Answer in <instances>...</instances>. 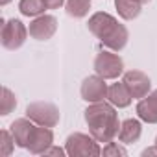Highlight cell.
<instances>
[{"instance_id":"1","label":"cell","mask_w":157,"mask_h":157,"mask_svg":"<svg viewBox=\"0 0 157 157\" xmlns=\"http://www.w3.org/2000/svg\"><path fill=\"white\" fill-rule=\"evenodd\" d=\"M85 122L89 126V133L98 142H111L120 131L118 115L111 102L109 104L105 102L91 104L85 109Z\"/></svg>"},{"instance_id":"2","label":"cell","mask_w":157,"mask_h":157,"mask_svg":"<svg viewBox=\"0 0 157 157\" xmlns=\"http://www.w3.org/2000/svg\"><path fill=\"white\" fill-rule=\"evenodd\" d=\"M87 28L96 39H100V43L104 46H107V48H111L115 52H120L128 44V39H129L128 28L124 24H120L113 15H109L105 11L94 13L89 19Z\"/></svg>"},{"instance_id":"3","label":"cell","mask_w":157,"mask_h":157,"mask_svg":"<svg viewBox=\"0 0 157 157\" xmlns=\"http://www.w3.org/2000/svg\"><path fill=\"white\" fill-rule=\"evenodd\" d=\"M65 150H67V155L70 157H96L102 153L98 140L93 135H85V133L68 135L65 142Z\"/></svg>"},{"instance_id":"4","label":"cell","mask_w":157,"mask_h":157,"mask_svg":"<svg viewBox=\"0 0 157 157\" xmlns=\"http://www.w3.org/2000/svg\"><path fill=\"white\" fill-rule=\"evenodd\" d=\"M26 117L37 126L54 128L59 124V109L50 102H33L26 107Z\"/></svg>"},{"instance_id":"5","label":"cell","mask_w":157,"mask_h":157,"mask_svg":"<svg viewBox=\"0 0 157 157\" xmlns=\"http://www.w3.org/2000/svg\"><path fill=\"white\" fill-rule=\"evenodd\" d=\"M94 72L104 80H117L124 72V61L113 52H100L94 57Z\"/></svg>"},{"instance_id":"6","label":"cell","mask_w":157,"mask_h":157,"mask_svg":"<svg viewBox=\"0 0 157 157\" xmlns=\"http://www.w3.org/2000/svg\"><path fill=\"white\" fill-rule=\"evenodd\" d=\"M28 35L26 26L19 19H10L2 24V46L8 50H17L24 44Z\"/></svg>"},{"instance_id":"7","label":"cell","mask_w":157,"mask_h":157,"mask_svg":"<svg viewBox=\"0 0 157 157\" xmlns=\"http://www.w3.org/2000/svg\"><path fill=\"white\" fill-rule=\"evenodd\" d=\"M107 83L102 76H89L82 83V98L89 104H96V102H104V98H107Z\"/></svg>"},{"instance_id":"8","label":"cell","mask_w":157,"mask_h":157,"mask_svg":"<svg viewBox=\"0 0 157 157\" xmlns=\"http://www.w3.org/2000/svg\"><path fill=\"white\" fill-rule=\"evenodd\" d=\"M122 82L126 83L128 91L131 93L133 98H144L146 94H150V89H151V82H150V78L148 74H144L142 70H128L124 72V78H122Z\"/></svg>"},{"instance_id":"9","label":"cell","mask_w":157,"mask_h":157,"mask_svg":"<svg viewBox=\"0 0 157 157\" xmlns=\"http://www.w3.org/2000/svg\"><path fill=\"white\" fill-rule=\"evenodd\" d=\"M57 30V21L52 15H39L30 22V35L37 41H48Z\"/></svg>"},{"instance_id":"10","label":"cell","mask_w":157,"mask_h":157,"mask_svg":"<svg viewBox=\"0 0 157 157\" xmlns=\"http://www.w3.org/2000/svg\"><path fill=\"white\" fill-rule=\"evenodd\" d=\"M35 128H37L35 122L30 120L28 117H26V118H17L15 122H11L10 131H11V135H13V139H15V144H17L19 148H28V144H30V140H32V137H33Z\"/></svg>"},{"instance_id":"11","label":"cell","mask_w":157,"mask_h":157,"mask_svg":"<svg viewBox=\"0 0 157 157\" xmlns=\"http://www.w3.org/2000/svg\"><path fill=\"white\" fill-rule=\"evenodd\" d=\"M52 142H54L52 129L44 128V126H39V128H35L33 137H32V140H30L26 150H30V153H33V155H39V153H44L52 146Z\"/></svg>"},{"instance_id":"12","label":"cell","mask_w":157,"mask_h":157,"mask_svg":"<svg viewBox=\"0 0 157 157\" xmlns=\"http://www.w3.org/2000/svg\"><path fill=\"white\" fill-rule=\"evenodd\" d=\"M137 115L148 124H157V89L146 94L137 104Z\"/></svg>"},{"instance_id":"13","label":"cell","mask_w":157,"mask_h":157,"mask_svg":"<svg viewBox=\"0 0 157 157\" xmlns=\"http://www.w3.org/2000/svg\"><path fill=\"white\" fill-rule=\"evenodd\" d=\"M142 133V126L137 118H128L120 124V131H118V140L124 144H133L140 139Z\"/></svg>"},{"instance_id":"14","label":"cell","mask_w":157,"mask_h":157,"mask_svg":"<svg viewBox=\"0 0 157 157\" xmlns=\"http://www.w3.org/2000/svg\"><path fill=\"white\" fill-rule=\"evenodd\" d=\"M131 93L128 91L126 83L120 82V83H113L109 89H107V100L115 105V107H128L131 104Z\"/></svg>"},{"instance_id":"15","label":"cell","mask_w":157,"mask_h":157,"mask_svg":"<svg viewBox=\"0 0 157 157\" xmlns=\"http://www.w3.org/2000/svg\"><path fill=\"white\" fill-rule=\"evenodd\" d=\"M140 6L137 0H115V8L124 21H133L140 15Z\"/></svg>"},{"instance_id":"16","label":"cell","mask_w":157,"mask_h":157,"mask_svg":"<svg viewBox=\"0 0 157 157\" xmlns=\"http://www.w3.org/2000/svg\"><path fill=\"white\" fill-rule=\"evenodd\" d=\"M67 15L74 19H83L91 10V0H67Z\"/></svg>"},{"instance_id":"17","label":"cell","mask_w":157,"mask_h":157,"mask_svg":"<svg viewBox=\"0 0 157 157\" xmlns=\"http://www.w3.org/2000/svg\"><path fill=\"white\" fill-rule=\"evenodd\" d=\"M19 10L24 17H39L44 13L46 4H44V0H21L19 2Z\"/></svg>"},{"instance_id":"18","label":"cell","mask_w":157,"mask_h":157,"mask_svg":"<svg viewBox=\"0 0 157 157\" xmlns=\"http://www.w3.org/2000/svg\"><path fill=\"white\" fill-rule=\"evenodd\" d=\"M17 107V98L15 94L8 89V87H2V105H0V115H10L13 109Z\"/></svg>"},{"instance_id":"19","label":"cell","mask_w":157,"mask_h":157,"mask_svg":"<svg viewBox=\"0 0 157 157\" xmlns=\"http://www.w3.org/2000/svg\"><path fill=\"white\" fill-rule=\"evenodd\" d=\"M0 140H2V150H0V153H2L4 157H8L13 151V144H15V139H13L11 131L2 129V131H0Z\"/></svg>"},{"instance_id":"20","label":"cell","mask_w":157,"mask_h":157,"mask_svg":"<svg viewBox=\"0 0 157 157\" xmlns=\"http://www.w3.org/2000/svg\"><path fill=\"white\" fill-rule=\"evenodd\" d=\"M102 153H104V155H128L126 148L118 146L117 142H107V146L102 150Z\"/></svg>"},{"instance_id":"21","label":"cell","mask_w":157,"mask_h":157,"mask_svg":"<svg viewBox=\"0 0 157 157\" xmlns=\"http://www.w3.org/2000/svg\"><path fill=\"white\" fill-rule=\"evenodd\" d=\"M44 4H46L48 10H57L65 4V0H44Z\"/></svg>"},{"instance_id":"22","label":"cell","mask_w":157,"mask_h":157,"mask_svg":"<svg viewBox=\"0 0 157 157\" xmlns=\"http://www.w3.org/2000/svg\"><path fill=\"white\" fill-rule=\"evenodd\" d=\"M65 153H67V150H61V148H54V146H50V148L44 151V155H59V157H61V155H65Z\"/></svg>"},{"instance_id":"23","label":"cell","mask_w":157,"mask_h":157,"mask_svg":"<svg viewBox=\"0 0 157 157\" xmlns=\"http://www.w3.org/2000/svg\"><path fill=\"white\" fill-rule=\"evenodd\" d=\"M142 155H144V157H148V155H157V146H153V148H148V150H144V151H142Z\"/></svg>"},{"instance_id":"24","label":"cell","mask_w":157,"mask_h":157,"mask_svg":"<svg viewBox=\"0 0 157 157\" xmlns=\"http://www.w3.org/2000/svg\"><path fill=\"white\" fill-rule=\"evenodd\" d=\"M11 2V0H0V6H8Z\"/></svg>"},{"instance_id":"25","label":"cell","mask_w":157,"mask_h":157,"mask_svg":"<svg viewBox=\"0 0 157 157\" xmlns=\"http://www.w3.org/2000/svg\"><path fill=\"white\" fill-rule=\"evenodd\" d=\"M137 2H139V4H148L150 0H137Z\"/></svg>"},{"instance_id":"26","label":"cell","mask_w":157,"mask_h":157,"mask_svg":"<svg viewBox=\"0 0 157 157\" xmlns=\"http://www.w3.org/2000/svg\"><path fill=\"white\" fill-rule=\"evenodd\" d=\"M155 146H157V137H155Z\"/></svg>"}]
</instances>
